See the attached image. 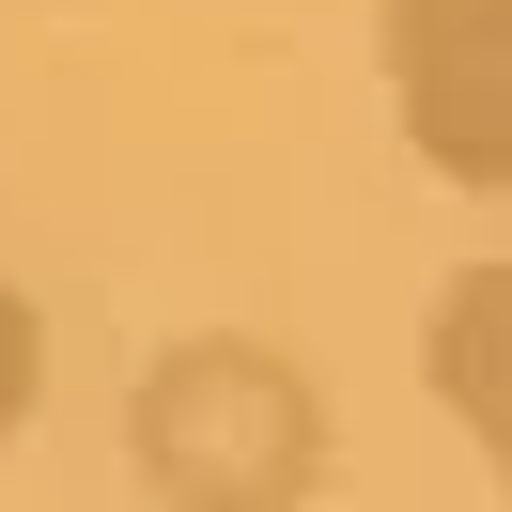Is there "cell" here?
Listing matches in <instances>:
<instances>
[{"mask_svg":"<svg viewBox=\"0 0 512 512\" xmlns=\"http://www.w3.org/2000/svg\"><path fill=\"white\" fill-rule=\"evenodd\" d=\"M125 481L156 512H311L326 497V388L264 326H187L125 388Z\"/></svg>","mask_w":512,"mask_h":512,"instance_id":"6da1fadb","label":"cell"},{"mask_svg":"<svg viewBox=\"0 0 512 512\" xmlns=\"http://www.w3.org/2000/svg\"><path fill=\"white\" fill-rule=\"evenodd\" d=\"M373 78L435 187L512 202V0H373Z\"/></svg>","mask_w":512,"mask_h":512,"instance_id":"7a4b0ae2","label":"cell"},{"mask_svg":"<svg viewBox=\"0 0 512 512\" xmlns=\"http://www.w3.org/2000/svg\"><path fill=\"white\" fill-rule=\"evenodd\" d=\"M419 388L466 419V450L512 497V249H481V264L435 280V311H419Z\"/></svg>","mask_w":512,"mask_h":512,"instance_id":"3957f363","label":"cell"},{"mask_svg":"<svg viewBox=\"0 0 512 512\" xmlns=\"http://www.w3.org/2000/svg\"><path fill=\"white\" fill-rule=\"evenodd\" d=\"M32 404H47V311H32V280L0 264V435H16Z\"/></svg>","mask_w":512,"mask_h":512,"instance_id":"277c9868","label":"cell"}]
</instances>
